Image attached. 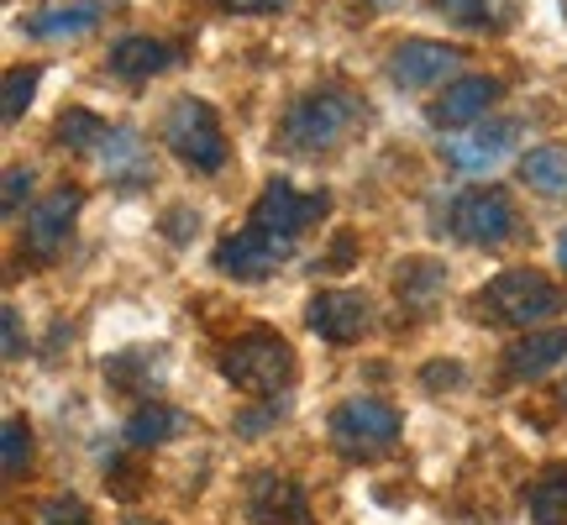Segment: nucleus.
Returning <instances> with one entry per match:
<instances>
[{"mask_svg":"<svg viewBox=\"0 0 567 525\" xmlns=\"http://www.w3.org/2000/svg\"><path fill=\"white\" fill-rule=\"evenodd\" d=\"M358 126H363V101H358L352 90L326 84V90H305L300 101L284 111L279 137L289 153H331V147H342Z\"/></svg>","mask_w":567,"mask_h":525,"instance_id":"nucleus-1","label":"nucleus"},{"mask_svg":"<svg viewBox=\"0 0 567 525\" xmlns=\"http://www.w3.org/2000/svg\"><path fill=\"white\" fill-rule=\"evenodd\" d=\"M221 373L237 389H247V394L274 400V394L289 389V379H295V347L284 342L279 331L252 326V331H243L237 342L221 347Z\"/></svg>","mask_w":567,"mask_h":525,"instance_id":"nucleus-2","label":"nucleus"},{"mask_svg":"<svg viewBox=\"0 0 567 525\" xmlns=\"http://www.w3.org/2000/svg\"><path fill=\"white\" fill-rule=\"evenodd\" d=\"M158 132H163V147H168L184 168H195V174H216V168H226V158H231L216 111L205 101H195V95H184V101L168 105V116H163Z\"/></svg>","mask_w":567,"mask_h":525,"instance_id":"nucleus-3","label":"nucleus"},{"mask_svg":"<svg viewBox=\"0 0 567 525\" xmlns=\"http://www.w3.org/2000/svg\"><path fill=\"white\" fill-rule=\"evenodd\" d=\"M326 431H331V446L342 452V457H352V463H373V457H384L389 446L400 442V410L384 400H347L331 410V421H326Z\"/></svg>","mask_w":567,"mask_h":525,"instance_id":"nucleus-4","label":"nucleus"},{"mask_svg":"<svg viewBox=\"0 0 567 525\" xmlns=\"http://www.w3.org/2000/svg\"><path fill=\"white\" fill-rule=\"evenodd\" d=\"M478 305H484L494 321L542 326L563 310V295H557V284H551L547 274H536V268H509V274H499L494 284H484Z\"/></svg>","mask_w":567,"mask_h":525,"instance_id":"nucleus-5","label":"nucleus"},{"mask_svg":"<svg viewBox=\"0 0 567 525\" xmlns=\"http://www.w3.org/2000/svg\"><path fill=\"white\" fill-rule=\"evenodd\" d=\"M452 231L473 247H499L505 237H515V200L494 184H478V189H463L452 200Z\"/></svg>","mask_w":567,"mask_h":525,"instance_id":"nucleus-6","label":"nucleus"},{"mask_svg":"<svg viewBox=\"0 0 567 525\" xmlns=\"http://www.w3.org/2000/svg\"><path fill=\"white\" fill-rule=\"evenodd\" d=\"M243 509L252 525H310V500L295 473L279 467H258L243 488Z\"/></svg>","mask_w":567,"mask_h":525,"instance_id":"nucleus-7","label":"nucleus"},{"mask_svg":"<svg viewBox=\"0 0 567 525\" xmlns=\"http://www.w3.org/2000/svg\"><path fill=\"white\" fill-rule=\"evenodd\" d=\"M289 253H295V237H279V231H264V226H247V231L221 237L216 268L231 274V279H268Z\"/></svg>","mask_w":567,"mask_h":525,"instance_id":"nucleus-8","label":"nucleus"},{"mask_svg":"<svg viewBox=\"0 0 567 525\" xmlns=\"http://www.w3.org/2000/svg\"><path fill=\"white\" fill-rule=\"evenodd\" d=\"M74 216H80V189H53L42 195L32 210H27V231H21V247L32 253L38 262H53L74 237Z\"/></svg>","mask_w":567,"mask_h":525,"instance_id":"nucleus-9","label":"nucleus"},{"mask_svg":"<svg viewBox=\"0 0 567 525\" xmlns=\"http://www.w3.org/2000/svg\"><path fill=\"white\" fill-rule=\"evenodd\" d=\"M326 195L321 189H295L289 179H274L252 205V226L264 231H279V237H300L305 226H316L326 216Z\"/></svg>","mask_w":567,"mask_h":525,"instance_id":"nucleus-10","label":"nucleus"},{"mask_svg":"<svg viewBox=\"0 0 567 525\" xmlns=\"http://www.w3.org/2000/svg\"><path fill=\"white\" fill-rule=\"evenodd\" d=\"M463 53L446 48V42H431V38H410L389 53V80L405 84V90H436L457 74Z\"/></svg>","mask_w":567,"mask_h":525,"instance_id":"nucleus-11","label":"nucleus"},{"mask_svg":"<svg viewBox=\"0 0 567 525\" xmlns=\"http://www.w3.org/2000/svg\"><path fill=\"white\" fill-rule=\"evenodd\" d=\"M368 300L363 295H352V289H326V295H316L310 300V310H305V321H310V331L321 337V342L331 347H347V342H358L368 331Z\"/></svg>","mask_w":567,"mask_h":525,"instance_id":"nucleus-12","label":"nucleus"},{"mask_svg":"<svg viewBox=\"0 0 567 525\" xmlns=\"http://www.w3.org/2000/svg\"><path fill=\"white\" fill-rule=\"evenodd\" d=\"M499 101V80H488V74H463V80L446 84V95L431 101V126H442V132H463L473 126L478 116H488V105Z\"/></svg>","mask_w":567,"mask_h":525,"instance_id":"nucleus-13","label":"nucleus"},{"mask_svg":"<svg viewBox=\"0 0 567 525\" xmlns=\"http://www.w3.org/2000/svg\"><path fill=\"white\" fill-rule=\"evenodd\" d=\"M515 132H520L515 122L473 126L467 137H446L442 153H446V163H457V168H467V174H484V168H494V163L515 147Z\"/></svg>","mask_w":567,"mask_h":525,"instance_id":"nucleus-14","label":"nucleus"},{"mask_svg":"<svg viewBox=\"0 0 567 525\" xmlns=\"http://www.w3.org/2000/svg\"><path fill=\"white\" fill-rule=\"evenodd\" d=\"M557 363H567V331H530L505 352V379L509 384H530Z\"/></svg>","mask_w":567,"mask_h":525,"instance_id":"nucleus-15","label":"nucleus"},{"mask_svg":"<svg viewBox=\"0 0 567 525\" xmlns=\"http://www.w3.org/2000/svg\"><path fill=\"white\" fill-rule=\"evenodd\" d=\"M174 63H179V53L163 38H122L111 48V74H116V80H132V84L153 80V74L174 69Z\"/></svg>","mask_w":567,"mask_h":525,"instance_id":"nucleus-16","label":"nucleus"},{"mask_svg":"<svg viewBox=\"0 0 567 525\" xmlns=\"http://www.w3.org/2000/svg\"><path fill=\"white\" fill-rule=\"evenodd\" d=\"M101 0H53V6H42L38 17L27 21V32L42 42H63V38H84L95 21H101Z\"/></svg>","mask_w":567,"mask_h":525,"instance_id":"nucleus-17","label":"nucleus"},{"mask_svg":"<svg viewBox=\"0 0 567 525\" xmlns=\"http://www.w3.org/2000/svg\"><path fill=\"white\" fill-rule=\"evenodd\" d=\"M526 515L536 525H567V467L547 463L526 488Z\"/></svg>","mask_w":567,"mask_h":525,"instance_id":"nucleus-18","label":"nucleus"},{"mask_svg":"<svg viewBox=\"0 0 567 525\" xmlns=\"http://www.w3.org/2000/svg\"><path fill=\"white\" fill-rule=\"evenodd\" d=\"M436 11L467 32H505V27H515L520 0H436Z\"/></svg>","mask_w":567,"mask_h":525,"instance_id":"nucleus-19","label":"nucleus"},{"mask_svg":"<svg viewBox=\"0 0 567 525\" xmlns=\"http://www.w3.org/2000/svg\"><path fill=\"white\" fill-rule=\"evenodd\" d=\"M520 179H526L536 195L563 200V195H567V147H557V142H547V147H530L526 158H520Z\"/></svg>","mask_w":567,"mask_h":525,"instance_id":"nucleus-20","label":"nucleus"},{"mask_svg":"<svg viewBox=\"0 0 567 525\" xmlns=\"http://www.w3.org/2000/svg\"><path fill=\"white\" fill-rule=\"evenodd\" d=\"M179 431H189V415H184V410H174V404H142L137 415L126 421V442L163 446V442H174Z\"/></svg>","mask_w":567,"mask_h":525,"instance_id":"nucleus-21","label":"nucleus"},{"mask_svg":"<svg viewBox=\"0 0 567 525\" xmlns=\"http://www.w3.org/2000/svg\"><path fill=\"white\" fill-rule=\"evenodd\" d=\"M394 289H400V300H405V305L425 310V305H436V295L446 289V268H442V262H431V258H410L405 268H400Z\"/></svg>","mask_w":567,"mask_h":525,"instance_id":"nucleus-22","label":"nucleus"},{"mask_svg":"<svg viewBox=\"0 0 567 525\" xmlns=\"http://www.w3.org/2000/svg\"><path fill=\"white\" fill-rule=\"evenodd\" d=\"M101 158L122 184H137L142 174H147V147H142L137 132H111L101 147Z\"/></svg>","mask_w":567,"mask_h":525,"instance_id":"nucleus-23","label":"nucleus"},{"mask_svg":"<svg viewBox=\"0 0 567 525\" xmlns=\"http://www.w3.org/2000/svg\"><path fill=\"white\" fill-rule=\"evenodd\" d=\"M105 137H111V126L95 111H63L59 116V142L74 153H95V147H105Z\"/></svg>","mask_w":567,"mask_h":525,"instance_id":"nucleus-24","label":"nucleus"},{"mask_svg":"<svg viewBox=\"0 0 567 525\" xmlns=\"http://www.w3.org/2000/svg\"><path fill=\"white\" fill-rule=\"evenodd\" d=\"M0 457H6V478H21L27 463H32V431L21 415H6V431H0Z\"/></svg>","mask_w":567,"mask_h":525,"instance_id":"nucleus-25","label":"nucleus"},{"mask_svg":"<svg viewBox=\"0 0 567 525\" xmlns=\"http://www.w3.org/2000/svg\"><path fill=\"white\" fill-rule=\"evenodd\" d=\"M32 90H38V69H11L6 74V105H0V116L21 122V111L32 105Z\"/></svg>","mask_w":567,"mask_h":525,"instance_id":"nucleus-26","label":"nucleus"},{"mask_svg":"<svg viewBox=\"0 0 567 525\" xmlns=\"http://www.w3.org/2000/svg\"><path fill=\"white\" fill-rule=\"evenodd\" d=\"M42 525H95V515H90L84 500L59 494V500H48V505H42Z\"/></svg>","mask_w":567,"mask_h":525,"instance_id":"nucleus-27","label":"nucleus"},{"mask_svg":"<svg viewBox=\"0 0 567 525\" xmlns=\"http://www.w3.org/2000/svg\"><path fill=\"white\" fill-rule=\"evenodd\" d=\"M32 168H6V184H0V205H6V216H17L21 210V200L32 195Z\"/></svg>","mask_w":567,"mask_h":525,"instance_id":"nucleus-28","label":"nucleus"},{"mask_svg":"<svg viewBox=\"0 0 567 525\" xmlns=\"http://www.w3.org/2000/svg\"><path fill=\"white\" fill-rule=\"evenodd\" d=\"M221 11H231V17H274V11H284L289 0H216Z\"/></svg>","mask_w":567,"mask_h":525,"instance_id":"nucleus-29","label":"nucleus"},{"mask_svg":"<svg viewBox=\"0 0 567 525\" xmlns=\"http://www.w3.org/2000/svg\"><path fill=\"white\" fill-rule=\"evenodd\" d=\"M279 410L284 404H274V400H268L264 410H247V415H237V431H243V436H264V425L279 421Z\"/></svg>","mask_w":567,"mask_h":525,"instance_id":"nucleus-30","label":"nucleus"},{"mask_svg":"<svg viewBox=\"0 0 567 525\" xmlns=\"http://www.w3.org/2000/svg\"><path fill=\"white\" fill-rule=\"evenodd\" d=\"M352 258H358V243H352V237H337V243H331V253L321 258V268L342 274V268H352Z\"/></svg>","mask_w":567,"mask_h":525,"instance_id":"nucleus-31","label":"nucleus"},{"mask_svg":"<svg viewBox=\"0 0 567 525\" xmlns=\"http://www.w3.org/2000/svg\"><path fill=\"white\" fill-rule=\"evenodd\" d=\"M6 358H21V321L11 305H6Z\"/></svg>","mask_w":567,"mask_h":525,"instance_id":"nucleus-32","label":"nucleus"},{"mask_svg":"<svg viewBox=\"0 0 567 525\" xmlns=\"http://www.w3.org/2000/svg\"><path fill=\"white\" fill-rule=\"evenodd\" d=\"M363 6H379V11H384V6H394V0H363Z\"/></svg>","mask_w":567,"mask_h":525,"instance_id":"nucleus-33","label":"nucleus"},{"mask_svg":"<svg viewBox=\"0 0 567 525\" xmlns=\"http://www.w3.org/2000/svg\"><path fill=\"white\" fill-rule=\"evenodd\" d=\"M563 268H567V237H563Z\"/></svg>","mask_w":567,"mask_h":525,"instance_id":"nucleus-34","label":"nucleus"},{"mask_svg":"<svg viewBox=\"0 0 567 525\" xmlns=\"http://www.w3.org/2000/svg\"><path fill=\"white\" fill-rule=\"evenodd\" d=\"M132 525H158V521H132Z\"/></svg>","mask_w":567,"mask_h":525,"instance_id":"nucleus-35","label":"nucleus"}]
</instances>
